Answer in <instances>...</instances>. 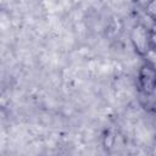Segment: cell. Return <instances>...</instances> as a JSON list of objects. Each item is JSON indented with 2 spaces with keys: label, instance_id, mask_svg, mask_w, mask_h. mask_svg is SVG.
Listing matches in <instances>:
<instances>
[{
  "label": "cell",
  "instance_id": "2",
  "mask_svg": "<svg viewBox=\"0 0 156 156\" xmlns=\"http://www.w3.org/2000/svg\"><path fill=\"white\" fill-rule=\"evenodd\" d=\"M138 88L146 99L156 96V68L150 62H144L138 71Z\"/></svg>",
  "mask_w": 156,
  "mask_h": 156
},
{
  "label": "cell",
  "instance_id": "4",
  "mask_svg": "<svg viewBox=\"0 0 156 156\" xmlns=\"http://www.w3.org/2000/svg\"><path fill=\"white\" fill-rule=\"evenodd\" d=\"M149 28H150V39H151L152 50H156V22H154V24Z\"/></svg>",
  "mask_w": 156,
  "mask_h": 156
},
{
  "label": "cell",
  "instance_id": "1",
  "mask_svg": "<svg viewBox=\"0 0 156 156\" xmlns=\"http://www.w3.org/2000/svg\"><path fill=\"white\" fill-rule=\"evenodd\" d=\"M129 40L134 51L141 57L147 56L149 52L152 50L151 39H150V28L144 23L139 22L132 27L129 32Z\"/></svg>",
  "mask_w": 156,
  "mask_h": 156
},
{
  "label": "cell",
  "instance_id": "3",
  "mask_svg": "<svg viewBox=\"0 0 156 156\" xmlns=\"http://www.w3.org/2000/svg\"><path fill=\"white\" fill-rule=\"evenodd\" d=\"M144 12L152 22H156V0L147 1L144 6Z\"/></svg>",
  "mask_w": 156,
  "mask_h": 156
}]
</instances>
